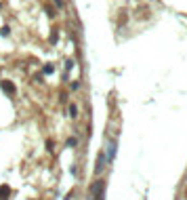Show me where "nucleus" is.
I'll list each match as a JSON object with an SVG mask.
<instances>
[{
  "label": "nucleus",
  "mask_w": 187,
  "mask_h": 200,
  "mask_svg": "<svg viewBox=\"0 0 187 200\" xmlns=\"http://www.w3.org/2000/svg\"><path fill=\"white\" fill-rule=\"evenodd\" d=\"M103 183H105V181H103V179H97V181H95L93 183V196H95V200H103Z\"/></svg>",
  "instance_id": "1"
},
{
  "label": "nucleus",
  "mask_w": 187,
  "mask_h": 200,
  "mask_svg": "<svg viewBox=\"0 0 187 200\" xmlns=\"http://www.w3.org/2000/svg\"><path fill=\"white\" fill-rule=\"evenodd\" d=\"M105 162H107L105 152H101V154H99V158H97V169H95V173H97V175H101V173H103V166H105Z\"/></svg>",
  "instance_id": "2"
},
{
  "label": "nucleus",
  "mask_w": 187,
  "mask_h": 200,
  "mask_svg": "<svg viewBox=\"0 0 187 200\" xmlns=\"http://www.w3.org/2000/svg\"><path fill=\"white\" fill-rule=\"evenodd\" d=\"M114 156H116V139H112L109 145H107V162H112Z\"/></svg>",
  "instance_id": "3"
},
{
  "label": "nucleus",
  "mask_w": 187,
  "mask_h": 200,
  "mask_svg": "<svg viewBox=\"0 0 187 200\" xmlns=\"http://www.w3.org/2000/svg\"><path fill=\"white\" fill-rule=\"evenodd\" d=\"M11 196V188L9 185H0V200H6Z\"/></svg>",
  "instance_id": "4"
},
{
  "label": "nucleus",
  "mask_w": 187,
  "mask_h": 200,
  "mask_svg": "<svg viewBox=\"0 0 187 200\" xmlns=\"http://www.w3.org/2000/svg\"><path fill=\"white\" fill-rule=\"evenodd\" d=\"M2 89H4L9 95H15V84L9 82V80H4V82H2Z\"/></svg>",
  "instance_id": "5"
},
{
  "label": "nucleus",
  "mask_w": 187,
  "mask_h": 200,
  "mask_svg": "<svg viewBox=\"0 0 187 200\" xmlns=\"http://www.w3.org/2000/svg\"><path fill=\"white\" fill-rule=\"evenodd\" d=\"M70 116L71 118L78 116V106H76V103H70Z\"/></svg>",
  "instance_id": "6"
},
{
  "label": "nucleus",
  "mask_w": 187,
  "mask_h": 200,
  "mask_svg": "<svg viewBox=\"0 0 187 200\" xmlns=\"http://www.w3.org/2000/svg\"><path fill=\"white\" fill-rule=\"evenodd\" d=\"M76 145H78V139H76V137H70V139H67V148H76Z\"/></svg>",
  "instance_id": "7"
},
{
  "label": "nucleus",
  "mask_w": 187,
  "mask_h": 200,
  "mask_svg": "<svg viewBox=\"0 0 187 200\" xmlns=\"http://www.w3.org/2000/svg\"><path fill=\"white\" fill-rule=\"evenodd\" d=\"M71 68H74V61H71V59L70 61H65V70H71Z\"/></svg>",
  "instance_id": "8"
},
{
  "label": "nucleus",
  "mask_w": 187,
  "mask_h": 200,
  "mask_svg": "<svg viewBox=\"0 0 187 200\" xmlns=\"http://www.w3.org/2000/svg\"><path fill=\"white\" fill-rule=\"evenodd\" d=\"M47 15H48V17H55V11H53L51 6H47Z\"/></svg>",
  "instance_id": "9"
},
{
  "label": "nucleus",
  "mask_w": 187,
  "mask_h": 200,
  "mask_svg": "<svg viewBox=\"0 0 187 200\" xmlns=\"http://www.w3.org/2000/svg\"><path fill=\"white\" fill-rule=\"evenodd\" d=\"M53 72V65H44V74H51Z\"/></svg>",
  "instance_id": "10"
},
{
  "label": "nucleus",
  "mask_w": 187,
  "mask_h": 200,
  "mask_svg": "<svg viewBox=\"0 0 187 200\" xmlns=\"http://www.w3.org/2000/svg\"><path fill=\"white\" fill-rule=\"evenodd\" d=\"M53 2H55V4H57L59 9H61V6H63V0H53Z\"/></svg>",
  "instance_id": "11"
},
{
  "label": "nucleus",
  "mask_w": 187,
  "mask_h": 200,
  "mask_svg": "<svg viewBox=\"0 0 187 200\" xmlns=\"http://www.w3.org/2000/svg\"><path fill=\"white\" fill-rule=\"evenodd\" d=\"M63 200H71V194H67V196H65V198H63Z\"/></svg>",
  "instance_id": "12"
}]
</instances>
